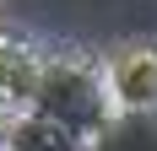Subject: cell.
Instances as JSON below:
<instances>
[{
  "label": "cell",
  "mask_w": 157,
  "mask_h": 151,
  "mask_svg": "<svg viewBox=\"0 0 157 151\" xmlns=\"http://www.w3.org/2000/svg\"><path fill=\"white\" fill-rule=\"evenodd\" d=\"M33 108L92 140L109 124V113H114L109 87H103V60L81 54V49H44V70H38Z\"/></svg>",
  "instance_id": "1"
},
{
  "label": "cell",
  "mask_w": 157,
  "mask_h": 151,
  "mask_svg": "<svg viewBox=\"0 0 157 151\" xmlns=\"http://www.w3.org/2000/svg\"><path fill=\"white\" fill-rule=\"evenodd\" d=\"M0 151H87V135H76L71 124L49 119L38 108H22L6 124V146Z\"/></svg>",
  "instance_id": "4"
},
{
  "label": "cell",
  "mask_w": 157,
  "mask_h": 151,
  "mask_svg": "<svg viewBox=\"0 0 157 151\" xmlns=\"http://www.w3.org/2000/svg\"><path fill=\"white\" fill-rule=\"evenodd\" d=\"M6 124H11V108H0V146H6Z\"/></svg>",
  "instance_id": "6"
},
{
  "label": "cell",
  "mask_w": 157,
  "mask_h": 151,
  "mask_svg": "<svg viewBox=\"0 0 157 151\" xmlns=\"http://www.w3.org/2000/svg\"><path fill=\"white\" fill-rule=\"evenodd\" d=\"M38 70H44V49L33 43L27 32L0 27V108H33V92H38Z\"/></svg>",
  "instance_id": "3"
},
{
  "label": "cell",
  "mask_w": 157,
  "mask_h": 151,
  "mask_svg": "<svg viewBox=\"0 0 157 151\" xmlns=\"http://www.w3.org/2000/svg\"><path fill=\"white\" fill-rule=\"evenodd\" d=\"M103 87L114 113L157 108V43H119L103 54Z\"/></svg>",
  "instance_id": "2"
},
{
  "label": "cell",
  "mask_w": 157,
  "mask_h": 151,
  "mask_svg": "<svg viewBox=\"0 0 157 151\" xmlns=\"http://www.w3.org/2000/svg\"><path fill=\"white\" fill-rule=\"evenodd\" d=\"M87 151H157V108H146V113H109V124L87 140Z\"/></svg>",
  "instance_id": "5"
}]
</instances>
